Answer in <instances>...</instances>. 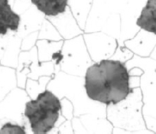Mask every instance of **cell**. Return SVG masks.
Here are the masks:
<instances>
[{
    "label": "cell",
    "mask_w": 156,
    "mask_h": 134,
    "mask_svg": "<svg viewBox=\"0 0 156 134\" xmlns=\"http://www.w3.org/2000/svg\"><path fill=\"white\" fill-rule=\"evenodd\" d=\"M84 88L94 101L108 106L120 103L131 93L128 69L118 60H101L87 69Z\"/></svg>",
    "instance_id": "obj_1"
},
{
    "label": "cell",
    "mask_w": 156,
    "mask_h": 134,
    "mask_svg": "<svg viewBox=\"0 0 156 134\" xmlns=\"http://www.w3.org/2000/svg\"><path fill=\"white\" fill-rule=\"evenodd\" d=\"M61 110L59 98L47 90L38 94L35 100H31L25 103L24 114L34 133L44 134L54 129Z\"/></svg>",
    "instance_id": "obj_2"
},
{
    "label": "cell",
    "mask_w": 156,
    "mask_h": 134,
    "mask_svg": "<svg viewBox=\"0 0 156 134\" xmlns=\"http://www.w3.org/2000/svg\"><path fill=\"white\" fill-rule=\"evenodd\" d=\"M20 22V16L12 9L9 0H0V36L8 34L9 31H17Z\"/></svg>",
    "instance_id": "obj_3"
},
{
    "label": "cell",
    "mask_w": 156,
    "mask_h": 134,
    "mask_svg": "<svg viewBox=\"0 0 156 134\" xmlns=\"http://www.w3.org/2000/svg\"><path fill=\"white\" fill-rule=\"evenodd\" d=\"M136 25L145 31L156 34V0H147Z\"/></svg>",
    "instance_id": "obj_4"
},
{
    "label": "cell",
    "mask_w": 156,
    "mask_h": 134,
    "mask_svg": "<svg viewBox=\"0 0 156 134\" xmlns=\"http://www.w3.org/2000/svg\"><path fill=\"white\" fill-rule=\"evenodd\" d=\"M31 2L44 15L55 17L67 11L68 0H31Z\"/></svg>",
    "instance_id": "obj_5"
},
{
    "label": "cell",
    "mask_w": 156,
    "mask_h": 134,
    "mask_svg": "<svg viewBox=\"0 0 156 134\" xmlns=\"http://www.w3.org/2000/svg\"><path fill=\"white\" fill-rule=\"evenodd\" d=\"M25 128L19 124L5 122L0 128V134H25Z\"/></svg>",
    "instance_id": "obj_6"
}]
</instances>
